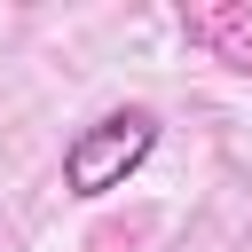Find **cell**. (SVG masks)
Masks as SVG:
<instances>
[{"mask_svg":"<svg viewBox=\"0 0 252 252\" xmlns=\"http://www.w3.org/2000/svg\"><path fill=\"white\" fill-rule=\"evenodd\" d=\"M150 150H158V110H142V102L102 110V118H87V126L63 142V189L94 205V197L126 189V181L150 165Z\"/></svg>","mask_w":252,"mask_h":252,"instance_id":"cell-1","label":"cell"},{"mask_svg":"<svg viewBox=\"0 0 252 252\" xmlns=\"http://www.w3.org/2000/svg\"><path fill=\"white\" fill-rule=\"evenodd\" d=\"M189 39L213 47L228 71H252V8H244V0H236V8H197V16H189Z\"/></svg>","mask_w":252,"mask_h":252,"instance_id":"cell-2","label":"cell"}]
</instances>
